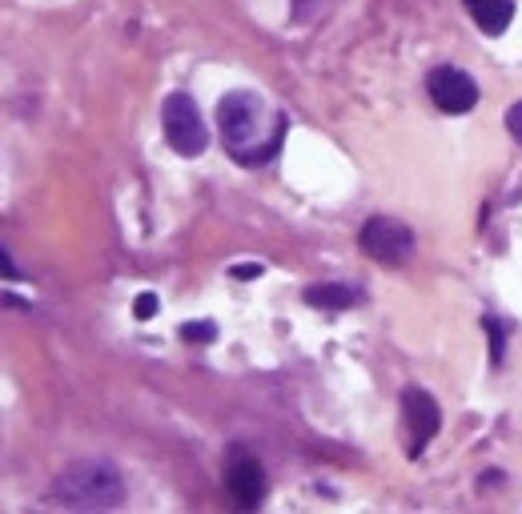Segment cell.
<instances>
[{"instance_id":"cell-12","label":"cell","mask_w":522,"mask_h":514,"mask_svg":"<svg viewBox=\"0 0 522 514\" xmlns=\"http://www.w3.org/2000/svg\"><path fill=\"white\" fill-rule=\"evenodd\" d=\"M133 314H137V318H153V314H157V294H141V298L133 302Z\"/></svg>"},{"instance_id":"cell-8","label":"cell","mask_w":522,"mask_h":514,"mask_svg":"<svg viewBox=\"0 0 522 514\" xmlns=\"http://www.w3.org/2000/svg\"><path fill=\"white\" fill-rule=\"evenodd\" d=\"M462 5H466V13L474 17V25H478L482 33H490V37L506 33L510 21H514V5H510V0H462Z\"/></svg>"},{"instance_id":"cell-3","label":"cell","mask_w":522,"mask_h":514,"mask_svg":"<svg viewBox=\"0 0 522 514\" xmlns=\"http://www.w3.org/2000/svg\"><path fill=\"white\" fill-rule=\"evenodd\" d=\"M161 121H165V141L181 153V157H201L205 145H209V129L197 113V105L185 97V93H173L161 109Z\"/></svg>"},{"instance_id":"cell-14","label":"cell","mask_w":522,"mask_h":514,"mask_svg":"<svg viewBox=\"0 0 522 514\" xmlns=\"http://www.w3.org/2000/svg\"><path fill=\"white\" fill-rule=\"evenodd\" d=\"M233 278H257V266H245V270L237 266V270H233Z\"/></svg>"},{"instance_id":"cell-9","label":"cell","mask_w":522,"mask_h":514,"mask_svg":"<svg viewBox=\"0 0 522 514\" xmlns=\"http://www.w3.org/2000/svg\"><path fill=\"white\" fill-rule=\"evenodd\" d=\"M302 302L306 306H314V310H350V306H358L362 302V294L354 290V286H310L306 294H302Z\"/></svg>"},{"instance_id":"cell-13","label":"cell","mask_w":522,"mask_h":514,"mask_svg":"<svg viewBox=\"0 0 522 514\" xmlns=\"http://www.w3.org/2000/svg\"><path fill=\"white\" fill-rule=\"evenodd\" d=\"M490 326V338H494V362H502V334H498V322H486Z\"/></svg>"},{"instance_id":"cell-2","label":"cell","mask_w":522,"mask_h":514,"mask_svg":"<svg viewBox=\"0 0 522 514\" xmlns=\"http://www.w3.org/2000/svg\"><path fill=\"white\" fill-rule=\"evenodd\" d=\"M57 494L69 506H81V510H109V506H121L125 486H121V474H117L113 462H105V458H81V462H73V466L61 470Z\"/></svg>"},{"instance_id":"cell-6","label":"cell","mask_w":522,"mask_h":514,"mask_svg":"<svg viewBox=\"0 0 522 514\" xmlns=\"http://www.w3.org/2000/svg\"><path fill=\"white\" fill-rule=\"evenodd\" d=\"M225 486L241 506H257L261 498H266V470H261V462L249 450L233 446L225 454Z\"/></svg>"},{"instance_id":"cell-10","label":"cell","mask_w":522,"mask_h":514,"mask_svg":"<svg viewBox=\"0 0 522 514\" xmlns=\"http://www.w3.org/2000/svg\"><path fill=\"white\" fill-rule=\"evenodd\" d=\"M181 338L193 342V346H197V342H213V338H217V326H213V322H185V326H181Z\"/></svg>"},{"instance_id":"cell-4","label":"cell","mask_w":522,"mask_h":514,"mask_svg":"<svg viewBox=\"0 0 522 514\" xmlns=\"http://www.w3.org/2000/svg\"><path fill=\"white\" fill-rule=\"evenodd\" d=\"M358 241H362V249L374 257V262H382V266H402L406 257L414 253V233L402 221H394V217H370L362 225Z\"/></svg>"},{"instance_id":"cell-11","label":"cell","mask_w":522,"mask_h":514,"mask_svg":"<svg viewBox=\"0 0 522 514\" xmlns=\"http://www.w3.org/2000/svg\"><path fill=\"white\" fill-rule=\"evenodd\" d=\"M506 129H510V133H514V141L522 145V101L506 109Z\"/></svg>"},{"instance_id":"cell-7","label":"cell","mask_w":522,"mask_h":514,"mask_svg":"<svg viewBox=\"0 0 522 514\" xmlns=\"http://www.w3.org/2000/svg\"><path fill=\"white\" fill-rule=\"evenodd\" d=\"M402 422H406V430H410V458H418V454L426 450V442L434 438L438 422H442L438 402H434L426 390H418V386L402 390Z\"/></svg>"},{"instance_id":"cell-5","label":"cell","mask_w":522,"mask_h":514,"mask_svg":"<svg viewBox=\"0 0 522 514\" xmlns=\"http://www.w3.org/2000/svg\"><path fill=\"white\" fill-rule=\"evenodd\" d=\"M426 89H430V101L442 109V113H470L478 105V85L462 73V69H434L426 77Z\"/></svg>"},{"instance_id":"cell-1","label":"cell","mask_w":522,"mask_h":514,"mask_svg":"<svg viewBox=\"0 0 522 514\" xmlns=\"http://www.w3.org/2000/svg\"><path fill=\"white\" fill-rule=\"evenodd\" d=\"M217 129L229 145V153L245 165L270 161L282 145V133H261L266 129V105L257 93H229L217 105Z\"/></svg>"}]
</instances>
